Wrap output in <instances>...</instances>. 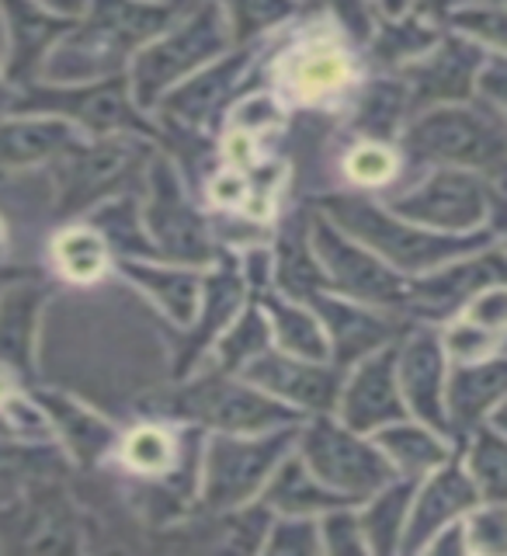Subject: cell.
<instances>
[{"mask_svg": "<svg viewBox=\"0 0 507 556\" xmlns=\"http://www.w3.org/2000/svg\"><path fill=\"white\" fill-rule=\"evenodd\" d=\"M188 0H91L87 17L49 49L46 84H87L126 74L129 60L188 11Z\"/></svg>", "mask_w": 507, "mask_h": 556, "instance_id": "6da1fadb", "label": "cell"}, {"mask_svg": "<svg viewBox=\"0 0 507 556\" xmlns=\"http://www.w3.org/2000/svg\"><path fill=\"white\" fill-rule=\"evenodd\" d=\"M400 143L410 161L462 167L507 188V118L483 98L417 112Z\"/></svg>", "mask_w": 507, "mask_h": 556, "instance_id": "7a4b0ae2", "label": "cell"}, {"mask_svg": "<svg viewBox=\"0 0 507 556\" xmlns=\"http://www.w3.org/2000/svg\"><path fill=\"white\" fill-rule=\"evenodd\" d=\"M320 208L330 223H338L347 237H355L369 251H376L386 265L407 275H421L428 268H439L452 257L473 254L494 240V230L477 233H442L431 226L410 223L396 216L393 208L376 205L365 195H327Z\"/></svg>", "mask_w": 507, "mask_h": 556, "instance_id": "3957f363", "label": "cell"}, {"mask_svg": "<svg viewBox=\"0 0 507 556\" xmlns=\"http://www.w3.org/2000/svg\"><path fill=\"white\" fill-rule=\"evenodd\" d=\"M233 46V25L230 14L219 0H202L191 4L185 17H178L167 31L150 39L136 52L129 63V87L132 98L143 112L156 109L170 87H178L202 66L219 60L226 49Z\"/></svg>", "mask_w": 507, "mask_h": 556, "instance_id": "277c9868", "label": "cell"}, {"mask_svg": "<svg viewBox=\"0 0 507 556\" xmlns=\"http://www.w3.org/2000/svg\"><path fill=\"white\" fill-rule=\"evenodd\" d=\"M11 112H42L74 122L91 136H143L153 139L156 129L132 98L126 74L87 80V84H25V94L8 104Z\"/></svg>", "mask_w": 507, "mask_h": 556, "instance_id": "5b68a950", "label": "cell"}, {"mask_svg": "<svg viewBox=\"0 0 507 556\" xmlns=\"http://www.w3.org/2000/svg\"><path fill=\"white\" fill-rule=\"evenodd\" d=\"M295 428H278L275 434H230L223 431L205 445L202 459V497L208 508H240L248 504L268 477L286 459Z\"/></svg>", "mask_w": 507, "mask_h": 556, "instance_id": "8992f818", "label": "cell"}, {"mask_svg": "<svg viewBox=\"0 0 507 556\" xmlns=\"http://www.w3.org/2000/svg\"><path fill=\"white\" fill-rule=\"evenodd\" d=\"M309 240L327 271L330 289H338L347 300L365 306H407V278L393 265H386L376 251L365 248V243L347 237L338 223H330L327 216H313Z\"/></svg>", "mask_w": 507, "mask_h": 556, "instance_id": "52a82bcc", "label": "cell"}, {"mask_svg": "<svg viewBox=\"0 0 507 556\" xmlns=\"http://www.w3.org/2000/svg\"><path fill=\"white\" fill-rule=\"evenodd\" d=\"M303 463L320 483L347 497H372L396 473L379 445L365 442L347 425H334L330 417H317L303 431Z\"/></svg>", "mask_w": 507, "mask_h": 556, "instance_id": "ba28073f", "label": "cell"}, {"mask_svg": "<svg viewBox=\"0 0 507 556\" xmlns=\"http://www.w3.org/2000/svg\"><path fill=\"white\" fill-rule=\"evenodd\" d=\"M494 185L462 167H439L428 178L393 199V213L442 233H477L491 216Z\"/></svg>", "mask_w": 507, "mask_h": 556, "instance_id": "9c48e42d", "label": "cell"}, {"mask_svg": "<svg viewBox=\"0 0 507 556\" xmlns=\"http://www.w3.org/2000/svg\"><path fill=\"white\" fill-rule=\"evenodd\" d=\"M147 205L143 226L161 257L174 265H205L213 261L216 248L208 240L205 219L195 213V205L185 199L178 170L167 161H153L147 170Z\"/></svg>", "mask_w": 507, "mask_h": 556, "instance_id": "30bf717a", "label": "cell"}, {"mask_svg": "<svg viewBox=\"0 0 507 556\" xmlns=\"http://www.w3.org/2000/svg\"><path fill=\"white\" fill-rule=\"evenodd\" d=\"M139 156L143 150L129 136H98V143L77 139L56 161H49L52 178H56L60 213H84L101 202L139 164Z\"/></svg>", "mask_w": 507, "mask_h": 556, "instance_id": "8fae6325", "label": "cell"}, {"mask_svg": "<svg viewBox=\"0 0 507 556\" xmlns=\"http://www.w3.org/2000/svg\"><path fill=\"white\" fill-rule=\"evenodd\" d=\"M178 410L230 434H257V431L286 428L295 425V417H300L282 400L261 393L251 382L226 379V372H213L202 382H195L191 390H185V396L178 400Z\"/></svg>", "mask_w": 507, "mask_h": 556, "instance_id": "7c38bea8", "label": "cell"}, {"mask_svg": "<svg viewBox=\"0 0 507 556\" xmlns=\"http://www.w3.org/2000/svg\"><path fill=\"white\" fill-rule=\"evenodd\" d=\"M486 63L483 46H477L466 35H445L434 42L424 56L400 66V80H404L410 94V112H424L434 104H459L477 98V77Z\"/></svg>", "mask_w": 507, "mask_h": 556, "instance_id": "4fadbf2b", "label": "cell"}, {"mask_svg": "<svg viewBox=\"0 0 507 556\" xmlns=\"http://www.w3.org/2000/svg\"><path fill=\"white\" fill-rule=\"evenodd\" d=\"M500 282H507V254L480 248L473 254L452 257L439 268L421 271V278H414L407 286V306L428 320H442L456 309H466V303L483 289Z\"/></svg>", "mask_w": 507, "mask_h": 556, "instance_id": "5bb4252c", "label": "cell"}, {"mask_svg": "<svg viewBox=\"0 0 507 556\" xmlns=\"http://www.w3.org/2000/svg\"><path fill=\"white\" fill-rule=\"evenodd\" d=\"M243 382L271 393L275 400H282L289 407H306L327 414L338 407L341 396V379L338 369L327 362H309L289 352H261L240 369Z\"/></svg>", "mask_w": 507, "mask_h": 556, "instance_id": "9a60e30c", "label": "cell"}, {"mask_svg": "<svg viewBox=\"0 0 507 556\" xmlns=\"http://www.w3.org/2000/svg\"><path fill=\"white\" fill-rule=\"evenodd\" d=\"M338 410L341 421L358 434H372L393 421H404L407 404L396 379V344H382L379 352L358 362V369L338 396Z\"/></svg>", "mask_w": 507, "mask_h": 556, "instance_id": "2e32d148", "label": "cell"}, {"mask_svg": "<svg viewBox=\"0 0 507 556\" xmlns=\"http://www.w3.org/2000/svg\"><path fill=\"white\" fill-rule=\"evenodd\" d=\"M396 379L404 393L407 410L442 439L456 434L448 421V400H445V348L431 330H417L414 338L396 344Z\"/></svg>", "mask_w": 507, "mask_h": 556, "instance_id": "e0dca14e", "label": "cell"}, {"mask_svg": "<svg viewBox=\"0 0 507 556\" xmlns=\"http://www.w3.org/2000/svg\"><path fill=\"white\" fill-rule=\"evenodd\" d=\"M477 497H480V491H477L473 477H469V469H462L459 456L456 459L448 456L439 473L414 494L400 549H407V553L424 549L442 529H448L452 521H459L462 515L473 511Z\"/></svg>", "mask_w": 507, "mask_h": 556, "instance_id": "ac0fdd59", "label": "cell"}, {"mask_svg": "<svg viewBox=\"0 0 507 556\" xmlns=\"http://www.w3.org/2000/svg\"><path fill=\"white\" fill-rule=\"evenodd\" d=\"M0 17L8 25V84L17 87L31 84L49 49L77 25V17L52 14L35 0H0Z\"/></svg>", "mask_w": 507, "mask_h": 556, "instance_id": "d6986e66", "label": "cell"}, {"mask_svg": "<svg viewBox=\"0 0 507 556\" xmlns=\"http://www.w3.org/2000/svg\"><path fill=\"white\" fill-rule=\"evenodd\" d=\"M309 306L317 309V317L324 324V334L330 341V358H334L338 369L341 365L362 362L365 355L379 352L382 344H393L396 324L382 317V313H372L365 303L317 292Z\"/></svg>", "mask_w": 507, "mask_h": 556, "instance_id": "ffe728a7", "label": "cell"}, {"mask_svg": "<svg viewBox=\"0 0 507 556\" xmlns=\"http://www.w3.org/2000/svg\"><path fill=\"white\" fill-rule=\"evenodd\" d=\"M248 60H251V49H237L230 56L213 60L208 66H202L199 74H191L178 87H170V91L156 101V109H161L170 122L202 129L205 122L223 109L226 98H230L233 80L240 77V70L248 66Z\"/></svg>", "mask_w": 507, "mask_h": 556, "instance_id": "44dd1931", "label": "cell"}, {"mask_svg": "<svg viewBox=\"0 0 507 556\" xmlns=\"http://www.w3.org/2000/svg\"><path fill=\"white\" fill-rule=\"evenodd\" d=\"M84 139V132L60 115L22 112L0 122V170H22L35 164L56 161L63 150H69Z\"/></svg>", "mask_w": 507, "mask_h": 556, "instance_id": "7402d4cb", "label": "cell"}, {"mask_svg": "<svg viewBox=\"0 0 507 556\" xmlns=\"http://www.w3.org/2000/svg\"><path fill=\"white\" fill-rule=\"evenodd\" d=\"M282 80H286V91H292L295 98L320 101V98L344 91L347 80H352V60H347V52L338 42L309 39L303 46H295L292 52H286Z\"/></svg>", "mask_w": 507, "mask_h": 556, "instance_id": "603a6c76", "label": "cell"}, {"mask_svg": "<svg viewBox=\"0 0 507 556\" xmlns=\"http://www.w3.org/2000/svg\"><path fill=\"white\" fill-rule=\"evenodd\" d=\"M504 396H507V355L456 365V372H452L448 387H445L452 428L456 431L473 428L486 410L500 404Z\"/></svg>", "mask_w": 507, "mask_h": 556, "instance_id": "cb8c5ba5", "label": "cell"}, {"mask_svg": "<svg viewBox=\"0 0 507 556\" xmlns=\"http://www.w3.org/2000/svg\"><path fill=\"white\" fill-rule=\"evenodd\" d=\"M122 271H126L129 282L143 289L178 327L195 324L199 303H202V278L191 268H178V265L167 268V265H147V261L122 257Z\"/></svg>", "mask_w": 507, "mask_h": 556, "instance_id": "d4e9b609", "label": "cell"}, {"mask_svg": "<svg viewBox=\"0 0 507 556\" xmlns=\"http://www.w3.org/2000/svg\"><path fill=\"white\" fill-rule=\"evenodd\" d=\"M275 282L286 295H292V300H300V303H309L317 292L330 289L327 271H324L317 251H313V240H309V219L303 213H292L286 219L282 237H278Z\"/></svg>", "mask_w": 507, "mask_h": 556, "instance_id": "484cf974", "label": "cell"}, {"mask_svg": "<svg viewBox=\"0 0 507 556\" xmlns=\"http://www.w3.org/2000/svg\"><path fill=\"white\" fill-rule=\"evenodd\" d=\"M46 289L35 282H14L0 292V365L14 372H31L35 324Z\"/></svg>", "mask_w": 507, "mask_h": 556, "instance_id": "4316f807", "label": "cell"}, {"mask_svg": "<svg viewBox=\"0 0 507 556\" xmlns=\"http://www.w3.org/2000/svg\"><path fill=\"white\" fill-rule=\"evenodd\" d=\"M347 497L341 491H330L327 483L313 477V469L303 459L278 463V473L265 491V508H278L286 515H324L330 508H347Z\"/></svg>", "mask_w": 507, "mask_h": 556, "instance_id": "83f0119b", "label": "cell"}, {"mask_svg": "<svg viewBox=\"0 0 507 556\" xmlns=\"http://www.w3.org/2000/svg\"><path fill=\"white\" fill-rule=\"evenodd\" d=\"M240 303H243V278L237 275V268L230 265V261H226V265L213 278H205V286H202V303H199L202 317H195L199 324H195V330H191V338H188V348L181 355L178 372H185L188 365L205 352V344L216 338V330H223L226 324L233 320V313L240 309Z\"/></svg>", "mask_w": 507, "mask_h": 556, "instance_id": "f1b7e54d", "label": "cell"}, {"mask_svg": "<svg viewBox=\"0 0 507 556\" xmlns=\"http://www.w3.org/2000/svg\"><path fill=\"white\" fill-rule=\"evenodd\" d=\"M35 404L49 414V421L60 428V434L66 439V445L74 448V456L80 463H94L98 456H104V452L112 448L115 428L109 421H101V417L87 407H80L77 400L60 396V393H35Z\"/></svg>", "mask_w": 507, "mask_h": 556, "instance_id": "f546056e", "label": "cell"}, {"mask_svg": "<svg viewBox=\"0 0 507 556\" xmlns=\"http://www.w3.org/2000/svg\"><path fill=\"white\" fill-rule=\"evenodd\" d=\"M261 309L268 313L271 334L282 352L309 362H330V341L324 334L320 317H313L300 303H286L275 292H261Z\"/></svg>", "mask_w": 507, "mask_h": 556, "instance_id": "4dcf8cb0", "label": "cell"}, {"mask_svg": "<svg viewBox=\"0 0 507 556\" xmlns=\"http://www.w3.org/2000/svg\"><path fill=\"white\" fill-rule=\"evenodd\" d=\"M372 434H376V445L386 452V459L393 463V469H404L407 477H417V480L448 459L442 434L431 431L428 425H407V417Z\"/></svg>", "mask_w": 507, "mask_h": 556, "instance_id": "1f68e13d", "label": "cell"}, {"mask_svg": "<svg viewBox=\"0 0 507 556\" xmlns=\"http://www.w3.org/2000/svg\"><path fill=\"white\" fill-rule=\"evenodd\" d=\"M417 494V477H407L400 483H382V494L358 515L362 521V532H365V543L376 553H393L400 549V539H404L407 529V511H410V501Z\"/></svg>", "mask_w": 507, "mask_h": 556, "instance_id": "d6a6232c", "label": "cell"}, {"mask_svg": "<svg viewBox=\"0 0 507 556\" xmlns=\"http://www.w3.org/2000/svg\"><path fill=\"white\" fill-rule=\"evenodd\" d=\"M410 112V94L404 80H372L362 91L358 104H355V129L365 132L369 139H386L404 126V118Z\"/></svg>", "mask_w": 507, "mask_h": 556, "instance_id": "836d02e7", "label": "cell"}, {"mask_svg": "<svg viewBox=\"0 0 507 556\" xmlns=\"http://www.w3.org/2000/svg\"><path fill=\"white\" fill-rule=\"evenodd\" d=\"M52 257L69 282H98L109 271V243L91 223L63 230L52 243Z\"/></svg>", "mask_w": 507, "mask_h": 556, "instance_id": "e575fe53", "label": "cell"}, {"mask_svg": "<svg viewBox=\"0 0 507 556\" xmlns=\"http://www.w3.org/2000/svg\"><path fill=\"white\" fill-rule=\"evenodd\" d=\"M91 226L104 237V243H109V251L115 248L118 254H139V257H161L153 248V240L147 233L143 226V213L136 208L132 199H115V202H104L101 208H94L91 216Z\"/></svg>", "mask_w": 507, "mask_h": 556, "instance_id": "d590c367", "label": "cell"}, {"mask_svg": "<svg viewBox=\"0 0 507 556\" xmlns=\"http://www.w3.org/2000/svg\"><path fill=\"white\" fill-rule=\"evenodd\" d=\"M469 477L486 501L507 504V434L480 431L469 452Z\"/></svg>", "mask_w": 507, "mask_h": 556, "instance_id": "8d00e7d4", "label": "cell"}, {"mask_svg": "<svg viewBox=\"0 0 507 556\" xmlns=\"http://www.w3.org/2000/svg\"><path fill=\"white\" fill-rule=\"evenodd\" d=\"M442 35L434 31L431 25L424 28L421 17H386V25L379 28L376 35V56L379 63H410L417 56H424V52L439 42Z\"/></svg>", "mask_w": 507, "mask_h": 556, "instance_id": "74e56055", "label": "cell"}, {"mask_svg": "<svg viewBox=\"0 0 507 556\" xmlns=\"http://www.w3.org/2000/svg\"><path fill=\"white\" fill-rule=\"evenodd\" d=\"M268 348V320L257 309H248L233 324V330L219 341L216 352V372H240L254 355H261Z\"/></svg>", "mask_w": 507, "mask_h": 556, "instance_id": "f35d334b", "label": "cell"}, {"mask_svg": "<svg viewBox=\"0 0 507 556\" xmlns=\"http://www.w3.org/2000/svg\"><path fill=\"white\" fill-rule=\"evenodd\" d=\"M448 25L477 46H491L507 56V4H459L452 8Z\"/></svg>", "mask_w": 507, "mask_h": 556, "instance_id": "ab89813d", "label": "cell"}, {"mask_svg": "<svg viewBox=\"0 0 507 556\" xmlns=\"http://www.w3.org/2000/svg\"><path fill=\"white\" fill-rule=\"evenodd\" d=\"M122 463L136 473H167L174 466V442L161 428L143 425L126 434L122 442Z\"/></svg>", "mask_w": 507, "mask_h": 556, "instance_id": "60d3db41", "label": "cell"}, {"mask_svg": "<svg viewBox=\"0 0 507 556\" xmlns=\"http://www.w3.org/2000/svg\"><path fill=\"white\" fill-rule=\"evenodd\" d=\"M396 170H400L396 153L382 143V139H365V143H358L344 161V174L362 188L386 185Z\"/></svg>", "mask_w": 507, "mask_h": 556, "instance_id": "b9f144b4", "label": "cell"}, {"mask_svg": "<svg viewBox=\"0 0 507 556\" xmlns=\"http://www.w3.org/2000/svg\"><path fill=\"white\" fill-rule=\"evenodd\" d=\"M462 532H466V549L507 553V504L491 501V508H473Z\"/></svg>", "mask_w": 507, "mask_h": 556, "instance_id": "7bdbcfd3", "label": "cell"}, {"mask_svg": "<svg viewBox=\"0 0 507 556\" xmlns=\"http://www.w3.org/2000/svg\"><path fill=\"white\" fill-rule=\"evenodd\" d=\"M268 553H300L309 556L320 549V526L309 515H289L271 529V539L265 543Z\"/></svg>", "mask_w": 507, "mask_h": 556, "instance_id": "ee69618b", "label": "cell"}, {"mask_svg": "<svg viewBox=\"0 0 507 556\" xmlns=\"http://www.w3.org/2000/svg\"><path fill=\"white\" fill-rule=\"evenodd\" d=\"M320 535H324V549L327 553H369V543H365L362 521L358 515L344 511V508H330L320 518Z\"/></svg>", "mask_w": 507, "mask_h": 556, "instance_id": "f6af8a7d", "label": "cell"}, {"mask_svg": "<svg viewBox=\"0 0 507 556\" xmlns=\"http://www.w3.org/2000/svg\"><path fill=\"white\" fill-rule=\"evenodd\" d=\"M497 338L500 334H494V330H486V327H480L473 320H459V324L448 327L442 348L452 358H456V365H462V362H480V358L491 355Z\"/></svg>", "mask_w": 507, "mask_h": 556, "instance_id": "bcb514c9", "label": "cell"}, {"mask_svg": "<svg viewBox=\"0 0 507 556\" xmlns=\"http://www.w3.org/2000/svg\"><path fill=\"white\" fill-rule=\"evenodd\" d=\"M275 126H282V109H278L268 94L243 98L233 104V112H230V129H237V132L254 136V132H265Z\"/></svg>", "mask_w": 507, "mask_h": 556, "instance_id": "7dc6e473", "label": "cell"}, {"mask_svg": "<svg viewBox=\"0 0 507 556\" xmlns=\"http://www.w3.org/2000/svg\"><path fill=\"white\" fill-rule=\"evenodd\" d=\"M466 320L494 330V334L507 330V282L491 286V289H483L480 295H473V300L466 303Z\"/></svg>", "mask_w": 507, "mask_h": 556, "instance_id": "c3c4849f", "label": "cell"}, {"mask_svg": "<svg viewBox=\"0 0 507 556\" xmlns=\"http://www.w3.org/2000/svg\"><path fill=\"white\" fill-rule=\"evenodd\" d=\"M477 94L494 104V109L507 112V56H486L480 77H477Z\"/></svg>", "mask_w": 507, "mask_h": 556, "instance_id": "681fc988", "label": "cell"}, {"mask_svg": "<svg viewBox=\"0 0 507 556\" xmlns=\"http://www.w3.org/2000/svg\"><path fill=\"white\" fill-rule=\"evenodd\" d=\"M208 195H213L219 205H243L251 195V185H248V178H243L240 170L230 167V170L216 174L213 185H208Z\"/></svg>", "mask_w": 507, "mask_h": 556, "instance_id": "f907efd6", "label": "cell"}, {"mask_svg": "<svg viewBox=\"0 0 507 556\" xmlns=\"http://www.w3.org/2000/svg\"><path fill=\"white\" fill-rule=\"evenodd\" d=\"M317 4H327L334 8V14L344 22V28H352L355 39H369L372 35V25H369V14H365V0H317Z\"/></svg>", "mask_w": 507, "mask_h": 556, "instance_id": "816d5d0a", "label": "cell"}, {"mask_svg": "<svg viewBox=\"0 0 507 556\" xmlns=\"http://www.w3.org/2000/svg\"><path fill=\"white\" fill-rule=\"evenodd\" d=\"M491 219H494V233L504 237V254H507V188L491 191Z\"/></svg>", "mask_w": 507, "mask_h": 556, "instance_id": "f5cc1de1", "label": "cell"}, {"mask_svg": "<svg viewBox=\"0 0 507 556\" xmlns=\"http://www.w3.org/2000/svg\"><path fill=\"white\" fill-rule=\"evenodd\" d=\"M376 4L382 8V14H386V17H404L414 0H376Z\"/></svg>", "mask_w": 507, "mask_h": 556, "instance_id": "db71d44e", "label": "cell"}, {"mask_svg": "<svg viewBox=\"0 0 507 556\" xmlns=\"http://www.w3.org/2000/svg\"><path fill=\"white\" fill-rule=\"evenodd\" d=\"M494 428L500 431V434H507V396L497 404V414H494Z\"/></svg>", "mask_w": 507, "mask_h": 556, "instance_id": "11a10c76", "label": "cell"}, {"mask_svg": "<svg viewBox=\"0 0 507 556\" xmlns=\"http://www.w3.org/2000/svg\"><path fill=\"white\" fill-rule=\"evenodd\" d=\"M14 390L8 387V379H0V414H4V404H8V396H11Z\"/></svg>", "mask_w": 507, "mask_h": 556, "instance_id": "9f6ffc18", "label": "cell"}, {"mask_svg": "<svg viewBox=\"0 0 507 556\" xmlns=\"http://www.w3.org/2000/svg\"><path fill=\"white\" fill-rule=\"evenodd\" d=\"M8 104H11V101H8V80H4V77H0V112H4V109H8Z\"/></svg>", "mask_w": 507, "mask_h": 556, "instance_id": "6f0895ef", "label": "cell"}, {"mask_svg": "<svg viewBox=\"0 0 507 556\" xmlns=\"http://www.w3.org/2000/svg\"><path fill=\"white\" fill-rule=\"evenodd\" d=\"M0 240H4V226H0Z\"/></svg>", "mask_w": 507, "mask_h": 556, "instance_id": "680465c9", "label": "cell"}]
</instances>
